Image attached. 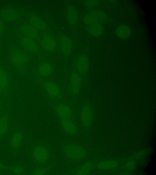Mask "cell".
Wrapping results in <instances>:
<instances>
[{
    "instance_id": "1",
    "label": "cell",
    "mask_w": 156,
    "mask_h": 175,
    "mask_svg": "<svg viewBox=\"0 0 156 175\" xmlns=\"http://www.w3.org/2000/svg\"><path fill=\"white\" fill-rule=\"evenodd\" d=\"M9 54L10 62L16 69L21 71L26 70L30 59L27 52L12 46L9 49Z\"/></svg>"
},
{
    "instance_id": "2",
    "label": "cell",
    "mask_w": 156,
    "mask_h": 175,
    "mask_svg": "<svg viewBox=\"0 0 156 175\" xmlns=\"http://www.w3.org/2000/svg\"><path fill=\"white\" fill-rule=\"evenodd\" d=\"M43 88L53 101L58 102L62 98V93L59 86L55 82L51 81H44L42 83Z\"/></svg>"
},
{
    "instance_id": "3",
    "label": "cell",
    "mask_w": 156,
    "mask_h": 175,
    "mask_svg": "<svg viewBox=\"0 0 156 175\" xmlns=\"http://www.w3.org/2000/svg\"><path fill=\"white\" fill-rule=\"evenodd\" d=\"M65 155L69 159L75 160L83 159L86 155L85 150L82 147L69 144L66 146L63 149Z\"/></svg>"
},
{
    "instance_id": "4",
    "label": "cell",
    "mask_w": 156,
    "mask_h": 175,
    "mask_svg": "<svg viewBox=\"0 0 156 175\" xmlns=\"http://www.w3.org/2000/svg\"><path fill=\"white\" fill-rule=\"evenodd\" d=\"M107 17L106 14L104 12L99 10H95L86 14L83 17V22L85 24L89 26L105 21Z\"/></svg>"
},
{
    "instance_id": "5",
    "label": "cell",
    "mask_w": 156,
    "mask_h": 175,
    "mask_svg": "<svg viewBox=\"0 0 156 175\" xmlns=\"http://www.w3.org/2000/svg\"><path fill=\"white\" fill-rule=\"evenodd\" d=\"M32 154L34 160L40 163L47 162L50 158V153L48 150L42 146H35L32 150Z\"/></svg>"
},
{
    "instance_id": "6",
    "label": "cell",
    "mask_w": 156,
    "mask_h": 175,
    "mask_svg": "<svg viewBox=\"0 0 156 175\" xmlns=\"http://www.w3.org/2000/svg\"><path fill=\"white\" fill-rule=\"evenodd\" d=\"M56 114L60 119H69L74 121V116L70 108L63 103L57 105L55 107Z\"/></svg>"
},
{
    "instance_id": "7",
    "label": "cell",
    "mask_w": 156,
    "mask_h": 175,
    "mask_svg": "<svg viewBox=\"0 0 156 175\" xmlns=\"http://www.w3.org/2000/svg\"><path fill=\"white\" fill-rule=\"evenodd\" d=\"M81 85V77L77 72H73L69 77V88L72 94L76 96L79 93Z\"/></svg>"
},
{
    "instance_id": "8",
    "label": "cell",
    "mask_w": 156,
    "mask_h": 175,
    "mask_svg": "<svg viewBox=\"0 0 156 175\" xmlns=\"http://www.w3.org/2000/svg\"><path fill=\"white\" fill-rule=\"evenodd\" d=\"M19 42L21 46L27 51L36 53L39 50L38 46L35 40L24 35L20 36Z\"/></svg>"
},
{
    "instance_id": "9",
    "label": "cell",
    "mask_w": 156,
    "mask_h": 175,
    "mask_svg": "<svg viewBox=\"0 0 156 175\" xmlns=\"http://www.w3.org/2000/svg\"><path fill=\"white\" fill-rule=\"evenodd\" d=\"M40 44L45 50L49 53H53L57 46V42L55 38L48 34H44L40 40Z\"/></svg>"
},
{
    "instance_id": "10",
    "label": "cell",
    "mask_w": 156,
    "mask_h": 175,
    "mask_svg": "<svg viewBox=\"0 0 156 175\" xmlns=\"http://www.w3.org/2000/svg\"><path fill=\"white\" fill-rule=\"evenodd\" d=\"M53 71V67L50 63L45 61L41 62L38 65L36 77L38 80L48 77L52 75Z\"/></svg>"
},
{
    "instance_id": "11",
    "label": "cell",
    "mask_w": 156,
    "mask_h": 175,
    "mask_svg": "<svg viewBox=\"0 0 156 175\" xmlns=\"http://www.w3.org/2000/svg\"><path fill=\"white\" fill-rule=\"evenodd\" d=\"M93 112L90 106L86 105L82 108L80 112V119L83 125L88 127L90 126L93 122Z\"/></svg>"
},
{
    "instance_id": "12",
    "label": "cell",
    "mask_w": 156,
    "mask_h": 175,
    "mask_svg": "<svg viewBox=\"0 0 156 175\" xmlns=\"http://www.w3.org/2000/svg\"><path fill=\"white\" fill-rule=\"evenodd\" d=\"M59 45L63 54L66 56H69L73 50V43L70 39L66 36H61L59 39Z\"/></svg>"
},
{
    "instance_id": "13",
    "label": "cell",
    "mask_w": 156,
    "mask_h": 175,
    "mask_svg": "<svg viewBox=\"0 0 156 175\" xmlns=\"http://www.w3.org/2000/svg\"><path fill=\"white\" fill-rule=\"evenodd\" d=\"M20 30L23 35L35 40L39 37L38 30L30 24L24 23L20 26Z\"/></svg>"
},
{
    "instance_id": "14",
    "label": "cell",
    "mask_w": 156,
    "mask_h": 175,
    "mask_svg": "<svg viewBox=\"0 0 156 175\" xmlns=\"http://www.w3.org/2000/svg\"><path fill=\"white\" fill-rule=\"evenodd\" d=\"M89 61L88 56L85 54H82L78 58L76 63L77 72L83 74L87 72L89 67Z\"/></svg>"
},
{
    "instance_id": "15",
    "label": "cell",
    "mask_w": 156,
    "mask_h": 175,
    "mask_svg": "<svg viewBox=\"0 0 156 175\" xmlns=\"http://www.w3.org/2000/svg\"><path fill=\"white\" fill-rule=\"evenodd\" d=\"M19 12L12 9L7 8L3 9L1 13V18L3 20L7 21H15L19 17Z\"/></svg>"
},
{
    "instance_id": "16",
    "label": "cell",
    "mask_w": 156,
    "mask_h": 175,
    "mask_svg": "<svg viewBox=\"0 0 156 175\" xmlns=\"http://www.w3.org/2000/svg\"><path fill=\"white\" fill-rule=\"evenodd\" d=\"M30 24L37 29L41 31L45 30L47 26L43 19L37 15L33 14L29 17Z\"/></svg>"
},
{
    "instance_id": "17",
    "label": "cell",
    "mask_w": 156,
    "mask_h": 175,
    "mask_svg": "<svg viewBox=\"0 0 156 175\" xmlns=\"http://www.w3.org/2000/svg\"><path fill=\"white\" fill-rule=\"evenodd\" d=\"M60 123L63 129L68 134L73 135L76 133L77 128L74 121L69 119H60Z\"/></svg>"
},
{
    "instance_id": "18",
    "label": "cell",
    "mask_w": 156,
    "mask_h": 175,
    "mask_svg": "<svg viewBox=\"0 0 156 175\" xmlns=\"http://www.w3.org/2000/svg\"><path fill=\"white\" fill-rule=\"evenodd\" d=\"M0 85L4 92H6L10 85L9 77L6 70L0 66Z\"/></svg>"
},
{
    "instance_id": "19",
    "label": "cell",
    "mask_w": 156,
    "mask_h": 175,
    "mask_svg": "<svg viewBox=\"0 0 156 175\" xmlns=\"http://www.w3.org/2000/svg\"><path fill=\"white\" fill-rule=\"evenodd\" d=\"M23 138V135L20 130L15 132L12 136L10 141L11 147L13 149H16L21 145Z\"/></svg>"
},
{
    "instance_id": "20",
    "label": "cell",
    "mask_w": 156,
    "mask_h": 175,
    "mask_svg": "<svg viewBox=\"0 0 156 175\" xmlns=\"http://www.w3.org/2000/svg\"><path fill=\"white\" fill-rule=\"evenodd\" d=\"M87 30L92 36L98 37L103 34L104 28L101 23H96L88 26Z\"/></svg>"
},
{
    "instance_id": "21",
    "label": "cell",
    "mask_w": 156,
    "mask_h": 175,
    "mask_svg": "<svg viewBox=\"0 0 156 175\" xmlns=\"http://www.w3.org/2000/svg\"><path fill=\"white\" fill-rule=\"evenodd\" d=\"M116 36L122 39H126L131 36L132 33L131 29L126 25H121L118 26L115 31Z\"/></svg>"
},
{
    "instance_id": "22",
    "label": "cell",
    "mask_w": 156,
    "mask_h": 175,
    "mask_svg": "<svg viewBox=\"0 0 156 175\" xmlns=\"http://www.w3.org/2000/svg\"><path fill=\"white\" fill-rule=\"evenodd\" d=\"M67 17L69 23L72 26L76 24L78 19V13L76 9L70 6L67 9Z\"/></svg>"
},
{
    "instance_id": "23",
    "label": "cell",
    "mask_w": 156,
    "mask_h": 175,
    "mask_svg": "<svg viewBox=\"0 0 156 175\" xmlns=\"http://www.w3.org/2000/svg\"><path fill=\"white\" fill-rule=\"evenodd\" d=\"M118 165V162L115 160H102L98 163V168L101 170H106L116 168Z\"/></svg>"
},
{
    "instance_id": "24",
    "label": "cell",
    "mask_w": 156,
    "mask_h": 175,
    "mask_svg": "<svg viewBox=\"0 0 156 175\" xmlns=\"http://www.w3.org/2000/svg\"><path fill=\"white\" fill-rule=\"evenodd\" d=\"M9 125L8 117L3 116L0 118V136H4L7 132Z\"/></svg>"
},
{
    "instance_id": "25",
    "label": "cell",
    "mask_w": 156,
    "mask_h": 175,
    "mask_svg": "<svg viewBox=\"0 0 156 175\" xmlns=\"http://www.w3.org/2000/svg\"><path fill=\"white\" fill-rule=\"evenodd\" d=\"M93 167L92 163L87 161L84 163L76 172L77 175H86L88 174L91 170Z\"/></svg>"
},
{
    "instance_id": "26",
    "label": "cell",
    "mask_w": 156,
    "mask_h": 175,
    "mask_svg": "<svg viewBox=\"0 0 156 175\" xmlns=\"http://www.w3.org/2000/svg\"><path fill=\"white\" fill-rule=\"evenodd\" d=\"M9 170L15 175H22L24 173V169L23 167L20 165H15L9 167Z\"/></svg>"
},
{
    "instance_id": "27",
    "label": "cell",
    "mask_w": 156,
    "mask_h": 175,
    "mask_svg": "<svg viewBox=\"0 0 156 175\" xmlns=\"http://www.w3.org/2000/svg\"><path fill=\"white\" fill-rule=\"evenodd\" d=\"M47 170L43 167H38L35 168L30 173L32 175H43L46 174Z\"/></svg>"
},
{
    "instance_id": "28",
    "label": "cell",
    "mask_w": 156,
    "mask_h": 175,
    "mask_svg": "<svg viewBox=\"0 0 156 175\" xmlns=\"http://www.w3.org/2000/svg\"><path fill=\"white\" fill-rule=\"evenodd\" d=\"M99 3L97 0H87L85 1L84 5L88 8H93L97 6Z\"/></svg>"
},
{
    "instance_id": "29",
    "label": "cell",
    "mask_w": 156,
    "mask_h": 175,
    "mask_svg": "<svg viewBox=\"0 0 156 175\" xmlns=\"http://www.w3.org/2000/svg\"><path fill=\"white\" fill-rule=\"evenodd\" d=\"M135 166V163L133 160H129L128 161L126 164V168L129 170L133 169Z\"/></svg>"
},
{
    "instance_id": "30",
    "label": "cell",
    "mask_w": 156,
    "mask_h": 175,
    "mask_svg": "<svg viewBox=\"0 0 156 175\" xmlns=\"http://www.w3.org/2000/svg\"><path fill=\"white\" fill-rule=\"evenodd\" d=\"M5 28L4 23L3 20L0 18V37L2 35Z\"/></svg>"
},
{
    "instance_id": "31",
    "label": "cell",
    "mask_w": 156,
    "mask_h": 175,
    "mask_svg": "<svg viewBox=\"0 0 156 175\" xmlns=\"http://www.w3.org/2000/svg\"><path fill=\"white\" fill-rule=\"evenodd\" d=\"M9 167L5 165L2 163L0 162V170H9Z\"/></svg>"
},
{
    "instance_id": "32",
    "label": "cell",
    "mask_w": 156,
    "mask_h": 175,
    "mask_svg": "<svg viewBox=\"0 0 156 175\" xmlns=\"http://www.w3.org/2000/svg\"><path fill=\"white\" fill-rule=\"evenodd\" d=\"M3 93H4V92L0 85V96L2 95Z\"/></svg>"
}]
</instances>
